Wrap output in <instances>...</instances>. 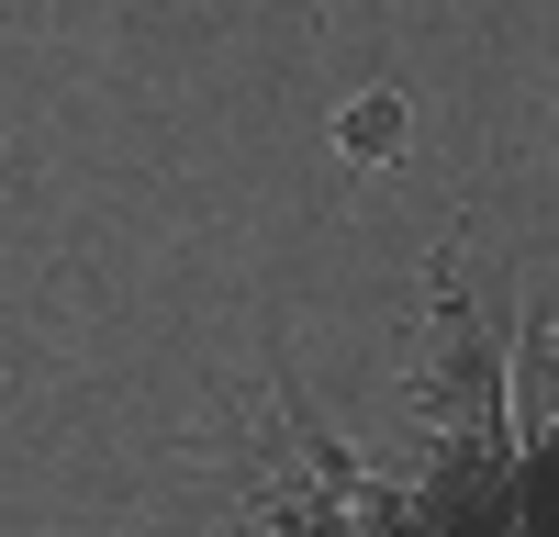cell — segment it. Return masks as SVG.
<instances>
[{
    "label": "cell",
    "instance_id": "6da1fadb",
    "mask_svg": "<svg viewBox=\"0 0 559 537\" xmlns=\"http://www.w3.org/2000/svg\"><path fill=\"white\" fill-rule=\"evenodd\" d=\"M336 134H347L358 157H392V146H403V102H392V90H381V102H358V112H347Z\"/></svg>",
    "mask_w": 559,
    "mask_h": 537
}]
</instances>
